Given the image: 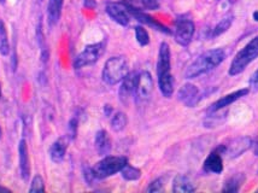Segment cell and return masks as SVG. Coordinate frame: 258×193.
Wrapping results in <instances>:
<instances>
[{
    "label": "cell",
    "mask_w": 258,
    "mask_h": 193,
    "mask_svg": "<svg viewBox=\"0 0 258 193\" xmlns=\"http://www.w3.org/2000/svg\"><path fill=\"white\" fill-rule=\"evenodd\" d=\"M225 58L226 52L222 48H215V50L204 52L186 69L185 78L187 80L198 78L220 66L225 60Z\"/></svg>",
    "instance_id": "cell-1"
},
{
    "label": "cell",
    "mask_w": 258,
    "mask_h": 193,
    "mask_svg": "<svg viewBox=\"0 0 258 193\" xmlns=\"http://www.w3.org/2000/svg\"><path fill=\"white\" fill-rule=\"evenodd\" d=\"M128 62L125 57H111L106 60L105 66H104L101 78L105 84L113 86L122 82V80L128 75Z\"/></svg>",
    "instance_id": "cell-2"
},
{
    "label": "cell",
    "mask_w": 258,
    "mask_h": 193,
    "mask_svg": "<svg viewBox=\"0 0 258 193\" xmlns=\"http://www.w3.org/2000/svg\"><path fill=\"white\" fill-rule=\"evenodd\" d=\"M258 57V36L253 38L248 44L238 52L232 64L229 67V75L235 76L241 74L247 68L248 64H251Z\"/></svg>",
    "instance_id": "cell-3"
},
{
    "label": "cell",
    "mask_w": 258,
    "mask_h": 193,
    "mask_svg": "<svg viewBox=\"0 0 258 193\" xmlns=\"http://www.w3.org/2000/svg\"><path fill=\"white\" fill-rule=\"evenodd\" d=\"M125 164H128V161L125 157H116V156H106L101 161L92 168L96 179H105L111 175H115L116 173H119Z\"/></svg>",
    "instance_id": "cell-4"
},
{
    "label": "cell",
    "mask_w": 258,
    "mask_h": 193,
    "mask_svg": "<svg viewBox=\"0 0 258 193\" xmlns=\"http://www.w3.org/2000/svg\"><path fill=\"white\" fill-rule=\"evenodd\" d=\"M104 53V44L103 42H98V44L86 46L85 50L79 54L74 60V68L81 69L84 67L93 66L97 63Z\"/></svg>",
    "instance_id": "cell-5"
},
{
    "label": "cell",
    "mask_w": 258,
    "mask_h": 193,
    "mask_svg": "<svg viewBox=\"0 0 258 193\" xmlns=\"http://www.w3.org/2000/svg\"><path fill=\"white\" fill-rule=\"evenodd\" d=\"M195 35V23L188 18H180L176 21L174 30L175 41L181 46H188Z\"/></svg>",
    "instance_id": "cell-6"
},
{
    "label": "cell",
    "mask_w": 258,
    "mask_h": 193,
    "mask_svg": "<svg viewBox=\"0 0 258 193\" xmlns=\"http://www.w3.org/2000/svg\"><path fill=\"white\" fill-rule=\"evenodd\" d=\"M153 90V80L152 76L149 72H141L138 74L137 85H135V98L138 102H146L151 97Z\"/></svg>",
    "instance_id": "cell-7"
},
{
    "label": "cell",
    "mask_w": 258,
    "mask_h": 193,
    "mask_svg": "<svg viewBox=\"0 0 258 193\" xmlns=\"http://www.w3.org/2000/svg\"><path fill=\"white\" fill-rule=\"evenodd\" d=\"M170 48L167 42H162L159 46L158 52V62H157V75L158 79L165 78V76L171 75L170 73Z\"/></svg>",
    "instance_id": "cell-8"
},
{
    "label": "cell",
    "mask_w": 258,
    "mask_h": 193,
    "mask_svg": "<svg viewBox=\"0 0 258 193\" xmlns=\"http://www.w3.org/2000/svg\"><path fill=\"white\" fill-rule=\"evenodd\" d=\"M106 12L116 23L121 24V26L123 27L129 24L131 17H129V11L127 6L116 4V3H109V4L106 5Z\"/></svg>",
    "instance_id": "cell-9"
},
{
    "label": "cell",
    "mask_w": 258,
    "mask_h": 193,
    "mask_svg": "<svg viewBox=\"0 0 258 193\" xmlns=\"http://www.w3.org/2000/svg\"><path fill=\"white\" fill-rule=\"evenodd\" d=\"M248 92H250V90H248V88H242V90L235 91V92H233V93L227 94V96L222 97V98H221V99L216 100V102H215L214 104H211V106H210V108H209L208 111L210 112V114H213V112L220 111L221 109L227 108V106L230 105V104L234 103L235 100L240 99V98L246 96V94H248Z\"/></svg>",
    "instance_id": "cell-10"
},
{
    "label": "cell",
    "mask_w": 258,
    "mask_h": 193,
    "mask_svg": "<svg viewBox=\"0 0 258 193\" xmlns=\"http://www.w3.org/2000/svg\"><path fill=\"white\" fill-rule=\"evenodd\" d=\"M125 6H127L129 14L133 15V16L137 18V20L139 21V22L144 23V24H147V26L152 27V28L157 29V30H159V32L165 33V34H170V30H169L167 27L163 26L162 23L157 22V21H156L155 18H152L151 16H149V15L145 14V12L140 11L139 9H135V8H133V6H131V5H125Z\"/></svg>",
    "instance_id": "cell-11"
},
{
    "label": "cell",
    "mask_w": 258,
    "mask_h": 193,
    "mask_svg": "<svg viewBox=\"0 0 258 193\" xmlns=\"http://www.w3.org/2000/svg\"><path fill=\"white\" fill-rule=\"evenodd\" d=\"M180 102H182L188 108H193L199 100V91L193 84H186L180 88L177 93Z\"/></svg>",
    "instance_id": "cell-12"
},
{
    "label": "cell",
    "mask_w": 258,
    "mask_h": 193,
    "mask_svg": "<svg viewBox=\"0 0 258 193\" xmlns=\"http://www.w3.org/2000/svg\"><path fill=\"white\" fill-rule=\"evenodd\" d=\"M18 158H20V170L23 180H28L30 175V161L27 142L22 139L18 144Z\"/></svg>",
    "instance_id": "cell-13"
},
{
    "label": "cell",
    "mask_w": 258,
    "mask_h": 193,
    "mask_svg": "<svg viewBox=\"0 0 258 193\" xmlns=\"http://www.w3.org/2000/svg\"><path fill=\"white\" fill-rule=\"evenodd\" d=\"M204 170L207 173L221 174L223 170V161H222V149L219 148L216 151L211 152L209 157L204 162Z\"/></svg>",
    "instance_id": "cell-14"
},
{
    "label": "cell",
    "mask_w": 258,
    "mask_h": 193,
    "mask_svg": "<svg viewBox=\"0 0 258 193\" xmlns=\"http://www.w3.org/2000/svg\"><path fill=\"white\" fill-rule=\"evenodd\" d=\"M251 148V139L250 138H240L236 139L228 146H222V154L229 155L230 157H236L240 156L242 152L246 151Z\"/></svg>",
    "instance_id": "cell-15"
},
{
    "label": "cell",
    "mask_w": 258,
    "mask_h": 193,
    "mask_svg": "<svg viewBox=\"0 0 258 193\" xmlns=\"http://www.w3.org/2000/svg\"><path fill=\"white\" fill-rule=\"evenodd\" d=\"M137 73H128V75L122 80V85L119 87V98L122 102H127L132 94L135 92V85H137Z\"/></svg>",
    "instance_id": "cell-16"
},
{
    "label": "cell",
    "mask_w": 258,
    "mask_h": 193,
    "mask_svg": "<svg viewBox=\"0 0 258 193\" xmlns=\"http://www.w3.org/2000/svg\"><path fill=\"white\" fill-rule=\"evenodd\" d=\"M64 0H48L47 4V20L48 24L53 27L54 24L58 23L62 14Z\"/></svg>",
    "instance_id": "cell-17"
},
{
    "label": "cell",
    "mask_w": 258,
    "mask_h": 193,
    "mask_svg": "<svg viewBox=\"0 0 258 193\" xmlns=\"http://www.w3.org/2000/svg\"><path fill=\"white\" fill-rule=\"evenodd\" d=\"M67 148H68V144L64 138H59V139L56 140V142L52 144L50 151H48V155H50L51 159L54 162V163H59V162L63 161L64 156H66V152H67Z\"/></svg>",
    "instance_id": "cell-18"
},
{
    "label": "cell",
    "mask_w": 258,
    "mask_h": 193,
    "mask_svg": "<svg viewBox=\"0 0 258 193\" xmlns=\"http://www.w3.org/2000/svg\"><path fill=\"white\" fill-rule=\"evenodd\" d=\"M96 149L100 156L109 155L111 150V139L106 131L101 130L96 134Z\"/></svg>",
    "instance_id": "cell-19"
},
{
    "label": "cell",
    "mask_w": 258,
    "mask_h": 193,
    "mask_svg": "<svg viewBox=\"0 0 258 193\" xmlns=\"http://www.w3.org/2000/svg\"><path fill=\"white\" fill-rule=\"evenodd\" d=\"M173 191L176 193H186V192H193L195 191V186L191 182L188 177L179 174L175 176L173 181Z\"/></svg>",
    "instance_id": "cell-20"
},
{
    "label": "cell",
    "mask_w": 258,
    "mask_h": 193,
    "mask_svg": "<svg viewBox=\"0 0 258 193\" xmlns=\"http://www.w3.org/2000/svg\"><path fill=\"white\" fill-rule=\"evenodd\" d=\"M127 122H128V119H127V116H125L124 112L118 111L112 116L111 128L115 132H121L125 128V125H127Z\"/></svg>",
    "instance_id": "cell-21"
},
{
    "label": "cell",
    "mask_w": 258,
    "mask_h": 193,
    "mask_svg": "<svg viewBox=\"0 0 258 193\" xmlns=\"http://www.w3.org/2000/svg\"><path fill=\"white\" fill-rule=\"evenodd\" d=\"M10 52V44H9L8 32H6L5 24L0 21V53L3 56H8Z\"/></svg>",
    "instance_id": "cell-22"
},
{
    "label": "cell",
    "mask_w": 258,
    "mask_h": 193,
    "mask_svg": "<svg viewBox=\"0 0 258 193\" xmlns=\"http://www.w3.org/2000/svg\"><path fill=\"white\" fill-rule=\"evenodd\" d=\"M119 173H121L122 177H123L124 180H127V181H135V180L140 179L141 176V171L138 169V168L132 167V165L129 164H125L123 169L119 171Z\"/></svg>",
    "instance_id": "cell-23"
},
{
    "label": "cell",
    "mask_w": 258,
    "mask_h": 193,
    "mask_svg": "<svg viewBox=\"0 0 258 193\" xmlns=\"http://www.w3.org/2000/svg\"><path fill=\"white\" fill-rule=\"evenodd\" d=\"M233 23V16H226L223 17L222 20L220 21L219 23H217V26L215 27V29L213 30V36H220L222 35L223 33H226L227 30L230 28V26H232Z\"/></svg>",
    "instance_id": "cell-24"
},
{
    "label": "cell",
    "mask_w": 258,
    "mask_h": 193,
    "mask_svg": "<svg viewBox=\"0 0 258 193\" xmlns=\"http://www.w3.org/2000/svg\"><path fill=\"white\" fill-rule=\"evenodd\" d=\"M242 181H244V176L242 175L232 177V179H229L226 182L225 187H223V192H236L240 187Z\"/></svg>",
    "instance_id": "cell-25"
},
{
    "label": "cell",
    "mask_w": 258,
    "mask_h": 193,
    "mask_svg": "<svg viewBox=\"0 0 258 193\" xmlns=\"http://www.w3.org/2000/svg\"><path fill=\"white\" fill-rule=\"evenodd\" d=\"M135 38H137V41L139 42L140 46L149 45L150 36H149V33H147V30L144 28V27L141 26L135 27Z\"/></svg>",
    "instance_id": "cell-26"
},
{
    "label": "cell",
    "mask_w": 258,
    "mask_h": 193,
    "mask_svg": "<svg viewBox=\"0 0 258 193\" xmlns=\"http://www.w3.org/2000/svg\"><path fill=\"white\" fill-rule=\"evenodd\" d=\"M29 191L30 192H44L45 191V183H44V180H42L41 176L36 175L35 177H34L33 181H32V185H30V187H29Z\"/></svg>",
    "instance_id": "cell-27"
},
{
    "label": "cell",
    "mask_w": 258,
    "mask_h": 193,
    "mask_svg": "<svg viewBox=\"0 0 258 193\" xmlns=\"http://www.w3.org/2000/svg\"><path fill=\"white\" fill-rule=\"evenodd\" d=\"M162 177H159V179H156L155 181L152 183H150L149 188H147V192H159L163 189V186H164V183H163Z\"/></svg>",
    "instance_id": "cell-28"
},
{
    "label": "cell",
    "mask_w": 258,
    "mask_h": 193,
    "mask_svg": "<svg viewBox=\"0 0 258 193\" xmlns=\"http://www.w3.org/2000/svg\"><path fill=\"white\" fill-rule=\"evenodd\" d=\"M141 3L149 10H157L159 8V0H141Z\"/></svg>",
    "instance_id": "cell-29"
},
{
    "label": "cell",
    "mask_w": 258,
    "mask_h": 193,
    "mask_svg": "<svg viewBox=\"0 0 258 193\" xmlns=\"http://www.w3.org/2000/svg\"><path fill=\"white\" fill-rule=\"evenodd\" d=\"M76 132H78V119L73 118L72 121L69 122V133H70V137L75 138Z\"/></svg>",
    "instance_id": "cell-30"
},
{
    "label": "cell",
    "mask_w": 258,
    "mask_h": 193,
    "mask_svg": "<svg viewBox=\"0 0 258 193\" xmlns=\"http://www.w3.org/2000/svg\"><path fill=\"white\" fill-rule=\"evenodd\" d=\"M250 85H251V87L258 88V69L256 70V72L253 73L252 76H251V79H250Z\"/></svg>",
    "instance_id": "cell-31"
},
{
    "label": "cell",
    "mask_w": 258,
    "mask_h": 193,
    "mask_svg": "<svg viewBox=\"0 0 258 193\" xmlns=\"http://www.w3.org/2000/svg\"><path fill=\"white\" fill-rule=\"evenodd\" d=\"M251 148H252L253 154L258 156V138L256 140H254V142H251Z\"/></svg>",
    "instance_id": "cell-32"
},
{
    "label": "cell",
    "mask_w": 258,
    "mask_h": 193,
    "mask_svg": "<svg viewBox=\"0 0 258 193\" xmlns=\"http://www.w3.org/2000/svg\"><path fill=\"white\" fill-rule=\"evenodd\" d=\"M85 5L87 8H94L96 6V2L94 0H85Z\"/></svg>",
    "instance_id": "cell-33"
},
{
    "label": "cell",
    "mask_w": 258,
    "mask_h": 193,
    "mask_svg": "<svg viewBox=\"0 0 258 193\" xmlns=\"http://www.w3.org/2000/svg\"><path fill=\"white\" fill-rule=\"evenodd\" d=\"M0 192H10V189L3 187V186H0Z\"/></svg>",
    "instance_id": "cell-34"
},
{
    "label": "cell",
    "mask_w": 258,
    "mask_h": 193,
    "mask_svg": "<svg viewBox=\"0 0 258 193\" xmlns=\"http://www.w3.org/2000/svg\"><path fill=\"white\" fill-rule=\"evenodd\" d=\"M253 20H254V21H258V11H256V12H254V14H253Z\"/></svg>",
    "instance_id": "cell-35"
},
{
    "label": "cell",
    "mask_w": 258,
    "mask_h": 193,
    "mask_svg": "<svg viewBox=\"0 0 258 193\" xmlns=\"http://www.w3.org/2000/svg\"><path fill=\"white\" fill-rule=\"evenodd\" d=\"M0 96H2V90H0Z\"/></svg>",
    "instance_id": "cell-36"
}]
</instances>
